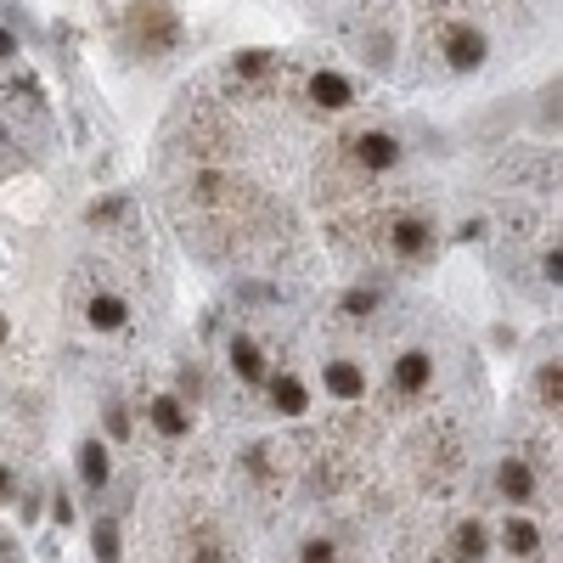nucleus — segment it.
Instances as JSON below:
<instances>
[{
  "instance_id": "1",
  "label": "nucleus",
  "mask_w": 563,
  "mask_h": 563,
  "mask_svg": "<svg viewBox=\"0 0 563 563\" xmlns=\"http://www.w3.org/2000/svg\"><path fill=\"white\" fill-rule=\"evenodd\" d=\"M130 40H135V52H147V57H169L180 45L175 7H164V0H135L130 7Z\"/></svg>"
},
{
  "instance_id": "2",
  "label": "nucleus",
  "mask_w": 563,
  "mask_h": 563,
  "mask_svg": "<svg viewBox=\"0 0 563 563\" xmlns=\"http://www.w3.org/2000/svg\"><path fill=\"white\" fill-rule=\"evenodd\" d=\"M350 158H355L361 175L395 169V164H400V141H395L389 130H361V135H350Z\"/></svg>"
},
{
  "instance_id": "3",
  "label": "nucleus",
  "mask_w": 563,
  "mask_h": 563,
  "mask_svg": "<svg viewBox=\"0 0 563 563\" xmlns=\"http://www.w3.org/2000/svg\"><path fill=\"white\" fill-rule=\"evenodd\" d=\"M485 57H490V45H485V34H479L474 23H451V29H445V63H451L456 74L485 68Z\"/></svg>"
},
{
  "instance_id": "4",
  "label": "nucleus",
  "mask_w": 563,
  "mask_h": 563,
  "mask_svg": "<svg viewBox=\"0 0 563 563\" xmlns=\"http://www.w3.org/2000/svg\"><path fill=\"white\" fill-rule=\"evenodd\" d=\"M389 249H395L400 260H429V254H434V225H429V220H411V214L395 220V225H389Z\"/></svg>"
},
{
  "instance_id": "5",
  "label": "nucleus",
  "mask_w": 563,
  "mask_h": 563,
  "mask_svg": "<svg viewBox=\"0 0 563 563\" xmlns=\"http://www.w3.org/2000/svg\"><path fill=\"white\" fill-rule=\"evenodd\" d=\"M310 102L321 108V113H344L350 102H355V90H350V79L344 74H310Z\"/></svg>"
},
{
  "instance_id": "6",
  "label": "nucleus",
  "mask_w": 563,
  "mask_h": 563,
  "mask_svg": "<svg viewBox=\"0 0 563 563\" xmlns=\"http://www.w3.org/2000/svg\"><path fill=\"white\" fill-rule=\"evenodd\" d=\"M147 422H153L158 434H169V440L192 434V417H186V400H175V395H153V400H147Z\"/></svg>"
},
{
  "instance_id": "7",
  "label": "nucleus",
  "mask_w": 563,
  "mask_h": 563,
  "mask_svg": "<svg viewBox=\"0 0 563 563\" xmlns=\"http://www.w3.org/2000/svg\"><path fill=\"white\" fill-rule=\"evenodd\" d=\"M429 378H434V361L422 355V350H406L395 361V389L400 395H422V389H429Z\"/></svg>"
},
{
  "instance_id": "8",
  "label": "nucleus",
  "mask_w": 563,
  "mask_h": 563,
  "mask_svg": "<svg viewBox=\"0 0 563 563\" xmlns=\"http://www.w3.org/2000/svg\"><path fill=\"white\" fill-rule=\"evenodd\" d=\"M271 406L282 417H305L310 411V389L294 378V372H276V378H271Z\"/></svg>"
},
{
  "instance_id": "9",
  "label": "nucleus",
  "mask_w": 563,
  "mask_h": 563,
  "mask_svg": "<svg viewBox=\"0 0 563 563\" xmlns=\"http://www.w3.org/2000/svg\"><path fill=\"white\" fill-rule=\"evenodd\" d=\"M496 485H501V496H507L512 507H525V501L536 496V474H530V462L507 456V462H501V474H496Z\"/></svg>"
},
{
  "instance_id": "10",
  "label": "nucleus",
  "mask_w": 563,
  "mask_h": 563,
  "mask_svg": "<svg viewBox=\"0 0 563 563\" xmlns=\"http://www.w3.org/2000/svg\"><path fill=\"white\" fill-rule=\"evenodd\" d=\"M231 372H238L243 384H265V378H271V372H265V355H260V344H254L249 333L231 339Z\"/></svg>"
},
{
  "instance_id": "11",
  "label": "nucleus",
  "mask_w": 563,
  "mask_h": 563,
  "mask_svg": "<svg viewBox=\"0 0 563 563\" xmlns=\"http://www.w3.org/2000/svg\"><path fill=\"white\" fill-rule=\"evenodd\" d=\"M327 395L361 400V395H366V372H361L355 361H327Z\"/></svg>"
},
{
  "instance_id": "12",
  "label": "nucleus",
  "mask_w": 563,
  "mask_h": 563,
  "mask_svg": "<svg viewBox=\"0 0 563 563\" xmlns=\"http://www.w3.org/2000/svg\"><path fill=\"white\" fill-rule=\"evenodd\" d=\"M108 474H113L108 445H102V440H85V445H79V479H85L90 490H102V485H108Z\"/></svg>"
},
{
  "instance_id": "13",
  "label": "nucleus",
  "mask_w": 563,
  "mask_h": 563,
  "mask_svg": "<svg viewBox=\"0 0 563 563\" xmlns=\"http://www.w3.org/2000/svg\"><path fill=\"white\" fill-rule=\"evenodd\" d=\"M501 547H507L512 558H536V552H541V530H536L530 519H507V525H501Z\"/></svg>"
},
{
  "instance_id": "14",
  "label": "nucleus",
  "mask_w": 563,
  "mask_h": 563,
  "mask_svg": "<svg viewBox=\"0 0 563 563\" xmlns=\"http://www.w3.org/2000/svg\"><path fill=\"white\" fill-rule=\"evenodd\" d=\"M130 321V305L119 294H97L90 299V327H102V333H119V327Z\"/></svg>"
},
{
  "instance_id": "15",
  "label": "nucleus",
  "mask_w": 563,
  "mask_h": 563,
  "mask_svg": "<svg viewBox=\"0 0 563 563\" xmlns=\"http://www.w3.org/2000/svg\"><path fill=\"white\" fill-rule=\"evenodd\" d=\"M485 547H490V541H485V525H474V519L451 536V558H456V563H485Z\"/></svg>"
},
{
  "instance_id": "16",
  "label": "nucleus",
  "mask_w": 563,
  "mask_h": 563,
  "mask_svg": "<svg viewBox=\"0 0 563 563\" xmlns=\"http://www.w3.org/2000/svg\"><path fill=\"white\" fill-rule=\"evenodd\" d=\"M536 395H541V406H547V411H558V406H563V366H558V361L536 366Z\"/></svg>"
},
{
  "instance_id": "17",
  "label": "nucleus",
  "mask_w": 563,
  "mask_h": 563,
  "mask_svg": "<svg viewBox=\"0 0 563 563\" xmlns=\"http://www.w3.org/2000/svg\"><path fill=\"white\" fill-rule=\"evenodd\" d=\"M90 547H97L102 563H119V525H113V519H97V530H90Z\"/></svg>"
},
{
  "instance_id": "18",
  "label": "nucleus",
  "mask_w": 563,
  "mask_h": 563,
  "mask_svg": "<svg viewBox=\"0 0 563 563\" xmlns=\"http://www.w3.org/2000/svg\"><path fill=\"white\" fill-rule=\"evenodd\" d=\"M378 305H384V294H378V288H366V282L344 294V316H355V321H361V316H372Z\"/></svg>"
},
{
  "instance_id": "19",
  "label": "nucleus",
  "mask_w": 563,
  "mask_h": 563,
  "mask_svg": "<svg viewBox=\"0 0 563 563\" xmlns=\"http://www.w3.org/2000/svg\"><path fill=\"white\" fill-rule=\"evenodd\" d=\"M186 563H231V558H225V547L203 530L198 541H186Z\"/></svg>"
},
{
  "instance_id": "20",
  "label": "nucleus",
  "mask_w": 563,
  "mask_h": 563,
  "mask_svg": "<svg viewBox=\"0 0 563 563\" xmlns=\"http://www.w3.org/2000/svg\"><path fill=\"white\" fill-rule=\"evenodd\" d=\"M231 74H243V79H265L271 74V52H238V63H231Z\"/></svg>"
},
{
  "instance_id": "21",
  "label": "nucleus",
  "mask_w": 563,
  "mask_h": 563,
  "mask_svg": "<svg viewBox=\"0 0 563 563\" xmlns=\"http://www.w3.org/2000/svg\"><path fill=\"white\" fill-rule=\"evenodd\" d=\"M299 563H339V547H333V541H310V547L299 552Z\"/></svg>"
},
{
  "instance_id": "22",
  "label": "nucleus",
  "mask_w": 563,
  "mask_h": 563,
  "mask_svg": "<svg viewBox=\"0 0 563 563\" xmlns=\"http://www.w3.org/2000/svg\"><path fill=\"white\" fill-rule=\"evenodd\" d=\"M175 384H180V395H175V400H186V395H192V400H198V395H203V378H198V366H186V372H180V378H175Z\"/></svg>"
},
{
  "instance_id": "23",
  "label": "nucleus",
  "mask_w": 563,
  "mask_h": 563,
  "mask_svg": "<svg viewBox=\"0 0 563 563\" xmlns=\"http://www.w3.org/2000/svg\"><path fill=\"white\" fill-rule=\"evenodd\" d=\"M108 434H113V440L130 434V411H124V406H108Z\"/></svg>"
},
{
  "instance_id": "24",
  "label": "nucleus",
  "mask_w": 563,
  "mask_h": 563,
  "mask_svg": "<svg viewBox=\"0 0 563 563\" xmlns=\"http://www.w3.org/2000/svg\"><path fill=\"white\" fill-rule=\"evenodd\" d=\"M541 271H547V282H552V288H558V282H563V254H558V249H547Z\"/></svg>"
},
{
  "instance_id": "25",
  "label": "nucleus",
  "mask_w": 563,
  "mask_h": 563,
  "mask_svg": "<svg viewBox=\"0 0 563 563\" xmlns=\"http://www.w3.org/2000/svg\"><path fill=\"white\" fill-rule=\"evenodd\" d=\"M119 209H124L119 198H108V203H90V220H97V225H102V220H119Z\"/></svg>"
},
{
  "instance_id": "26",
  "label": "nucleus",
  "mask_w": 563,
  "mask_h": 563,
  "mask_svg": "<svg viewBox=\"0 0 563 563\" xmlns=\"http://www.w3.org/2000/svg\"><path fill=\"white\" fill-rule=\"evenodd\" d=\"M7 57H18V40H12V29H0V63Z\"/></svg>"
},
{
  "instance_id": "27",
  "label": "nucleus",
  "mask_w": 563,
  "mask_h": 563,
  "mask_svg": "<svg viewBox=\"0 0 563 563\" xmlns=\"http://www.w3.org/2000/svg\"><path fill=\"white\" fill-rule=\"evenodd\" d=\"M7 496H12V467L0 462V501H7Z\"/></svg>"
},
{
  "instance_id": "28",
  "label": "nucleus",
  "mask_w": 563,
  "mask_h": 563,
  "mask_svg": "<svg viewBox=\"0 0 563 563\" xmlns=\"http://www.w3.org/2000/svg\"><path fill=\"white\" fill-rule=\"evenodd\" d=\"M7 339H12V327H7V316H0V350H7Z\"/></svg>"
}]
</instances>
